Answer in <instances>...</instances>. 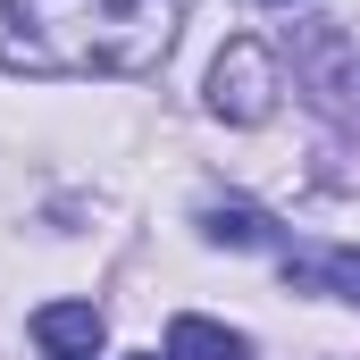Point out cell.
<instances>
[{"label": "cell", "mask_w": 360, "mask_h": 360, "mask_svg": "<svg viewBox=\"0 0 360 360\" xmlns=\"http://www.w3.org/2000/svg\"><path fill=\"white\" fill-rule=\"evenodd\" d=\"M276 59L260 42H226L218 51V68H210V117H226V126H260L276 109Z\"/></svg>", "instance_id": "obj_2"}, {"label": "cell", "mask_w": 360, "mask_h": 360, "mask_svg": "<svg viewBox=\"0 0 360 360\" xmlns=\"http://www.w3.org/2000/svg\"><path fill=\"white\" fill-rule=\"evenodd\" d=\"M276 8H285V0H276Z\"/></svg>", "instance_id": "obj_8"}, {"label": "cell", "mask_w": 360, "mask_h": 360, "mask_svg": "<svg viewBox=\"0 0 360 360\" xmlns=\"http://www.w3.org/2000/svg\"><path fill=\"white\" fill-rule=\"evenodd\" d=\"M285 276H293V285H319V276H327L344 302H360V252H327V260H302V252H285Z\"/></svg>", "instance_id": "obj_6"}, {"label": "cell", "mask_w": 360, "mask_h": 360, "mask_svg": "<svg viewBox=\"0 0 360 360\" xmlns=\"http://www.w3.org/2000/svg\"><path fill=\"white\" fill-rule=\"evenodd\" d=\"M184 0H0L8 76H143L176 51Z\"/></svg>", "instance_id": "obj_1"}, {"label": "cell", "mask_w": 360, "mask_h": 360, "mask_svg": "<svg viewBox=\"0 0 360 360\" xmlns=\"http://www.w3.org/2000/svg\"><path fill=\"white\" fill-rule=\"evenodd\" d=\"M201 235L226 243V252H260L276 226H269V210H252V201H218V210H201Z\"/></svg>", "instance_id": "obj_5"}, {"label": "cell", "mask_w": 360, "mask_h": 360, "mask_svg": "<svg viewBox=\"0 0 360 360\" xmlns=\"http://www.w3.org/2000/svg\"><path fill=\"white\" fill-rule=\"evenodd\" d=\"M34 344L59 352V360H92L101 352V310L92 302H42L34 310Z\"/></svg>", "instance_id": "obj_3"}, {"label": "cell", "mask_w": 360, "mask_h": 360, "mask_svg": "<svg viewBox=\"0 0 360 360\" xmlns=\"http://www.w3.org/2000/svg\"><path fill=\"white\" fill-rule=\"evenodd\" d=\"M143 360H160V352H143Z\"/></svg>", "instance_id": "obj_7"}, {"label": "cell", "mask_w": 360, "mask_h": 360, "mask_svg": "<svg viewBox=\"0 0 360 360\" xmlns=\"http://www.w3.org/2000/svg\"><path fill=\"white\" fill-rule=\"evenodd\" d=\"M168 360H252V335H235L218 319H176L168 327Z\"/></svg>", "instance_id": "obj_4"}]
</instances>
